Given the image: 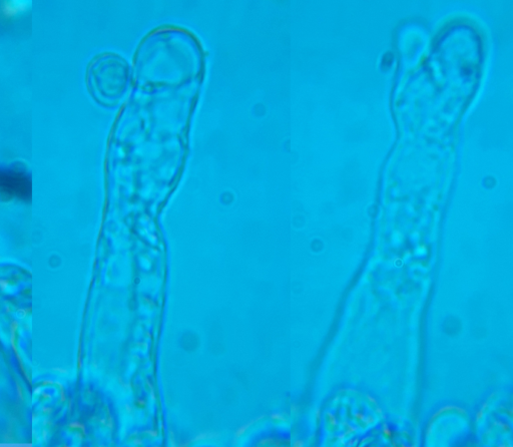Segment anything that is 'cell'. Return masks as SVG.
<instances>
[{"mask_svg": "<svg viewBox=\"0 0 513 447\" xmlns=\"http://www.w3.org/2000/svg\"><path fill=\"white\" fill-rule=\"evenodd\" d=\"M129 76L126 60L116 54H102L91 62L87 84L93 98L110 107L118 104L127 92Z\"/></svg>", "mask_w": 513, "mask_h": 447, "instance_id": "1", "label": "cell"}, {"mask_svg": "<svg viewBox=\"0 0 513 447\" xmlns=\"http://www.w3.org/2000/svg\"><path fill=\"white\" fill-rule=\"evenodd\" d=\"M0 198L11 201L31 202L33 181L22 167H0Z\"/></svg>", "mask_w": 513, "mask_h": 447, "instance_id": "2", "label": "cell"}]
</instances>
